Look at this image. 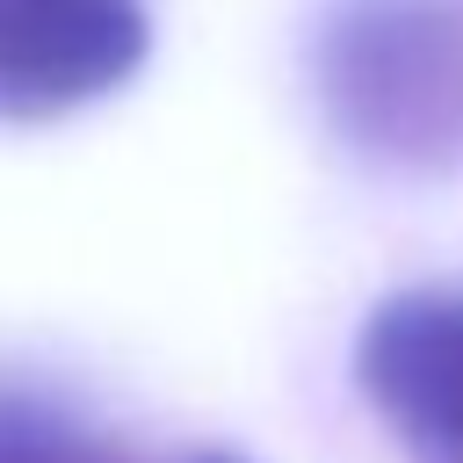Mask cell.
Wrapping results in <instances>:
<instances>
[{
  "label": "cell",
  "mask_w": 463,
  "mask_h": 463,
  "mask_svg": "<svg viewBox=\"0 0 463 463\" xmlns=\"http://www.w3.org/2000/svg\"><path fill=\"white\" fill-rule=\"evenodd\" d=\"M152 51V0H0V123L116 94Z\"/></svg>",
  "instance_id": "obj_3"
},
{
  "label": "cell",
  "mask_w": 463,
  "mask_h": 463,
  "mask_svg": "<svg viewBox=\"0 0 463 463\" xmlns=\"http://www.w3.org/2000/svg\"><path fill=\"white\" fill-rule=\"evenodd\" d=\"M354 391L405 463H463V289H391L354 333Z\"/></svg>",
  "instance_id": "obj_2"
},
{
  "label": "cell",
  "mask_w": 463,
  "mask_h": 463,
  "mask_svg": "<svg viewBox=\"0 0 463 463\" xmlns=\"http://www.w3.org/2000/svg\"><path fill=\"white\" fill-rule=\"evenodd\" d=\"M0 463H130L58 391L0 376Z\"/></svg>",
  "instance_id": "obj_4"
},
{
  "label": "cell",
  "mask_w": 463,
  "mask_h": 463,
  "mask_svg": "<svg viewBox=\"0 0 463 463\" xmlns=\"http://www.w3.org/2000/svg\"><path fill=\"white\" fill-rule=\"evenodd\" d=\"M181 463H246V456H224V449H203V456H181Z\"/></svg>",
  "instance_id": "obj_5"
},
{
  "label": "cell",
  "mask_w": 463,
  "mask_h": 463,
  "mask_svg": "<svg viewBox=\"0 0 463 463\" xmlns=\"http://www.w3.org/2000/svg\"><path fill=\"white\" fill-rule=\"evenodd\" d=\"M311 87L340 145L391 174L463 166V0H326Z\"/></svg>",
  "instance_id": "obj_1"
}]
</instances>
